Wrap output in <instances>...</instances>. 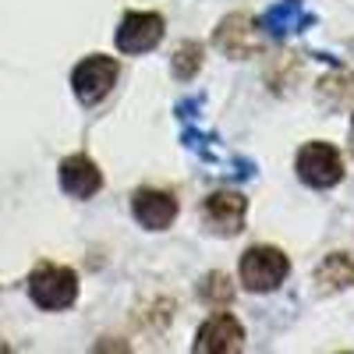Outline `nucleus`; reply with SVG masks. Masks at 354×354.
I'll return each instance as SVG.
<instances>
[{"mask_svg": "<svg viewBox=\"0 0 354 354\" xmlns=\"http://www.w3.org/2000/svg\"><path fill=\"white\" fill-rule=\"evenodd\" d=\"M195 351L198 354H238L245 351V330H241V322L234 319L230 312H220L213 319H205L202 322V330L195 337Z\"/></svg>", "mask_w": 354, "mask_h": 354, "instance_id": "39448f33", "label": "nucleus"}, {"mask_svg": "<svg viewBox=\"0 0 354 354\" xmlns=\"http://www.w3.org/2000/svg\"><path fill=\"white\" fill-rule=\"evenodd\" d=\"M28 298L46 312H61L71 308L78 298V277L68 266L57 262H39L32 273H28Z\"/></svg>", "mask_w": 354, "mask_h": 354, "instance_id": "f257e3e1", "label": "nucleus"}, {"mask_svg": "<svg viewBox=\"0 0 354 354\" xmlns=\"http://www.w3.org/2000/svg\"><path fill=\"white\" fill-rule=\"evenodd\" d=\"M61 188L75 198H93L103 188V174L85 153H75L61 163Z\"/></svg>", "mask_w": 354, "mask_h": 354, "instance_id": "1a4fd4ad", "label": "nucleus"}, {"mask_svg": "<svg viewBox=\"0 0 354 354\" xmlns=\"http://www.w3.org/2000/svg\"><path fill=\"white\" fill-rule=\"evenodd\" d=\"M315 283L322 290H347L354 287V255L347 252H333L319 262V270H315Z\"/></svg>", "mask_w": 354, "mask_h": 354, "instance_id": "9b49d317", "label": "nucleus"}, {"mask_svg": "<svg viewBox=\"0 0 354 354\" xmlns=\"http://www.w3.org/2000/svg\"><path fill=\"white\" fill-rule=\"evenodd\" d=\"M198 294H202V301L205 305H213V308H227L230 298H234V287L227 283L223 273H209L202 283H198Z\"/></svg>", "mask_w": 354, "mask_h": 354, "instance_id": "ddd939ff", "label": "nucleus"}, {"mask_svg": "<svg viewBox=\"0 0 354 354\" xmlns=\"http://www.w3.org/2000/svg\"><path fill=\"white\" fill-rule=\"evenodd\" d=\"M131 209L145 230H167L177 220V198L160 188H138L131 198Z\"/></svg>", "mask_w": 354, "mask_h": 354, "instance_id": "6e6552de", "label": "nucleus"}, {"mask_svg": "<svg viewBox=\"0 0 354 354\" xmlns=\"http://www.w3.org/2000/svg\"><path fill=\"white\" fill-rule=\"evenodd\" d=\"M287 273H290V262L280 248L259 245V248L245 252V259H241V283L255 294H266V290L280 287L287 280Z\"/></svg>", "mask_w": 354, "mask_h": 354, "instance_id": "7ed1b4c3", "label": "nucleus"}, {"mask_svg": "<svg viewBox=\"0 0 354 354\" xmlns=\"http://www.w3.org/2000/svg\"><path fill=\"white\" fill-rule=\"evenodd\" d=\"M301 21H305V8H301V0H280V4L262 18V28L270 36H287V32H294V28H301Z\"/></svg>", "mask_w": 354, "mask_h": 354, "instance_id": "f8f14e48", "label": "nucleus"}, {"mask_svg": "<svg viewBox=\"0 0 354 354\" xmlns=\"http://www.w3.org/2000/svg\"><path fill=\"white\" fill-rule=\"evenodd\" d=\"M163 39V15L156 11H131L117 28V50L121 53H149Z\"/></svg>", "mask_w": 354, "mask_h": 354, "instance_id": "423d86ee", "label": "nucleus"}, {"mask_svg": "<svg viewBox=\"0 0 354 354\" xmlns=\"http://www.w3.org/2000/svg\"><path fill=\"white\" fill-rule=\"evenodd\" d=\"M202 216L209 223V230L223 234V238H234L248 216V202L238 192H213L209 198L202 202Z\"/></svg>", "mask_w": 354, "mask_h": 354, "instance_id": "0eeeda50", "label": "nucleus"}, {"mask_svg": "<svg viewBox=\"0 0 354 354\" xmlns=\"http://www.w3.org/2000/svg\"><path fill=\"white\" fill-rule=\"evenodd\" d=\"M216 43H220V50L230 53V57L252 53V50L259 46V39H255V21L245 18V15H230V18L216 28Z\"/></svg>", "mask_w": 354, "mask_h": 354, "instance_id": "9d476101", "label": "nucleus"}, {"mask_svg": "<svg viewBox=\"0 0 354 354\" xmlns=\"http://www.w3.org/2000/svg\"><path fill=\"white\" fill-rule=\"evenodd\" d=\"M294 167H298L301 181L312 185V188H333V185H340V177H344V160H340V153L333 149L330 142L301 145L298 156H294Z\"/></svg>", "mask_w": 354, "mask_h": 354, "instance_id": "f03ea898", "label": "nucleus"}, {"mask_svg": "<svg viewBox=\"0 0 354 354\" xmlns=\"http://www.w3.org/2000/svg\"><path fill=\"white\" fill-rule=\"evenodd\" d=\"M117 75H121V68H117L113 57L96 53V57H85V61L71 71V88L85 106H93L103 96H110V88L117 85Z\"/></svg>", "mask_w": 354, "mask_h": 354, "instance_id": "20e7f679", "label": "nucleus"}, {"mask_svg": "<svg viewBox=\"0 0 354 354\" xmlns=\"http://www.w3.org/2000/svg\"><path fill=\"white\" fill-rule=\"evenodd\" d=\"M198 68H202V46L198 43H181V46H177V53H174V75L181 82H188V78L198 75Z\"/></svg>", "mask_w": 354, "mask_h": 354, "instance_id": "4468645a", "label": "nucleus"}, {"mask_svg": "<svg viewBox=\"0 0 354 354\" xmlns=\"http://www.w3.org/2000/svg\"><path fill=\"white\" fill-rule=\"evenodd\" d=\"M351 149H354V117H351Z\"/></svg>", "mask_w": 354, "mask_h": 354, "instance_id": "2eb2a0df", "label": "nucleus"}]
</instances>
